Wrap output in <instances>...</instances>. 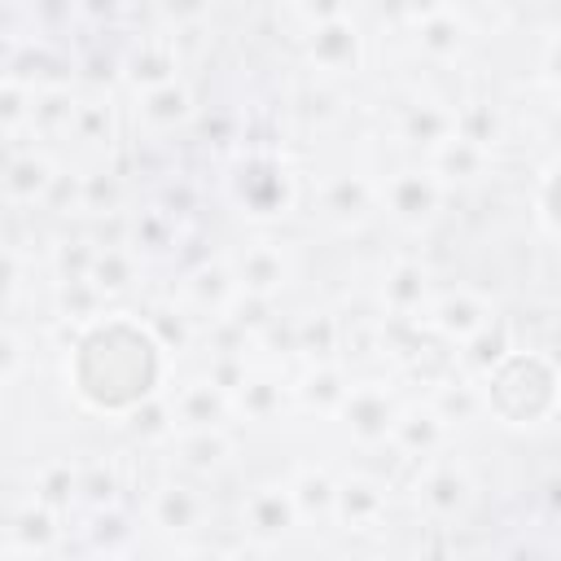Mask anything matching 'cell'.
Returning <instances> with one entry per match:
<instances>
[{
    "instance_id": "5bb4252c",
    "label": "cell",
    "mask_w": 561,
    "mask_h": 561,
    "mask_svg": "<svg viewBox=\"0 0 561 561\" xmlns=\"http://www.w3.org/2000/svg\"><path fill=\"white\" fill-rule=\"evenodd\" d=\"M486 167H491V149L478 145V140H465L460 131H451L443 145L430 149V175H434L443 188H447L451 180H460V184L482 180Z\"/></svg>"
},
{
    "instance_id": "603a6c76",
    "label": "cell",
    "mask_w": 561,
    "mask_h": 561,
    "mask_svg": "<svg viewBox=\"0 0 561 561\" xmlns=\"http://www.w3.org/2000/svg\"><path fill=\"white\" fill-rule=\"evenodd\" d=\"M346 390H351V377H346L333 359H316V364L307 368V377L294 386V399H298L302 408H316V412L333 416Z\"/></svg>"
},
{
    "instance_id": "4fadbf2b",
    "label": "cell",
    "mask_w": 561,
    "mask_h": 561,
    "mask_svg": "<svg viewBox=\"0 0 561 561\" xmlns=\"http://www.w3.org/2000/svg\"><path fill=\"white\" fill-rule=\"evenodd\" d=\"M386 486L377 478H342L333 482V522H342L346 530H373L386 522Z\"/></svg>"
},
{
    "instance_id": "8fae6325",
    "label": "cell",
    "mask_w": 561,
    "mask_h": 561,
    "mask_svg": "<svg viewBox=\"0 0 561 561\" xmlns=\"http://www.w3.org/2000/svg\"><path fill=\"white\" fill-rule=\"evenodd\" d=\"M162 399L171 408L175 434H184V430H224V421H228V394L215 390L206 377H193V381L175 386Z\"/></svg>"
},
{
    "instance_id": "5b68a950",
    "label": "cell",
    "mask_w": 561,
    "mask_h": 561,
    "mask_svg": "<svg viewBox=\"0 0 561 561\" xmlns=\"http://www.w3.org/2000/svg\"><path fill=\"white\" fill-rule=\"evenodd\" d=\"M333 416L342 421V430L355 443L373 447V443H386L390 438V425L399 416V403L390 399V390L381 381H351V390L342 394V403H337Z\"/></svg>"
},
{
    "instance_id": "277c9868",
    "label": "cell",
    "mask_w": 561,
    "mask_h": 561,
    "mask_svg": "<svg viewBox=\"0 0 561 561\" xmlns=\"http://www.w3.org/2000/svg\"><path fill=\"white\" fill-rule=\"evenodd\" d=\"M377 206L403 228H425L443 206V184L430 175V167H403L377 188Z\"/></svg>"
},
{
    "instance_id": "4dcf8cb0",
    "label": "cell",
    "mask_w": 561,
    "mask_h": 561,
    "mask_svg": "<svg viewBox=\"0 0 561 561\" xmlns=\"http://www.w3.org/2000/svg\"><path fill=\"white\" fill-rule=\"evenodd\" d=\"M114 491H118V478H114L110 465H92L83 478H75V495H79L83 504H92L96 513H101V508H114Z\"/></svg>"
},
{
    "instance_id": "8992f818",
    "label": "cell",
    "mask_w": 561,
    "mask_h": 561,
    "mask_svg": "<svg viewBox=\"0 0 561 561\" xmlns=\"http://www.w3.org/2000/svg\"><path fill=\"white\" fill-rule=\"evenodd\" d=\"M224 267H228L232 285H237L241 294L267 302V298L280 294L285 280H289V250H285L280 241H250V245L237 250Z\"/></svg>"
},
{
    "instance_id": "7402d4cb",
    "label": "cell",
    "mask_w": 561,
    "mask_h": 561,
    "mask_svg": "<svg viewBox=\"0 0 561 561\" xmlns=\"http://www.w3.org/2000/svg\"><path fill=\"white\" fill-rule=\"evenodd\" d=\"M83 280H88L101 298H118V294H127L131 280H136V254L123 250V245H96V250H92V263H88V272H83Z\"/></svg>"
},
{
    "instance_id": "836d02e7",
    "label": "cell",
    "mask_w": 561,
    "mask_h": 561,
    "mask_svg": "<svg viewBox=\"0 0 561 561\" xmlns=\"http://www.w3.org/2000/svg\"><path fill=\"white\" fill-rule=\"evenodd\" d=\"M4 561H44V557H35V552H18V548H13Z\"/></svg>"
},
{
    "instance_id": "e575fe53",
    "label": "cell",
    "mask_w": 561,
    "mask_h": 561,
    "mask_svg": "<svg viewBox=\"0 0 561 561\" xmlns=\"http://www.w3.org/2000/svg\"><path fill=\"white\" fill-rule=\"evenodd\" d=\"M83 561H118V557H101V552H92V557H83Z\"/></svg>"
},
{
    "instance_id": "3957f363",
    "label": "cell",
    "mask_w": 561,
    "mask_h": 561,
    "mask_svg": "<svg viewBox=\"0 0 561 561\" xmlns=\"http://www.w3.org/2000/svg\"><path fill=\"white\" fill-rule=\"evenodd\" d=\"M232 197L254 219H276L294 206V175L272 158H245L232 175Z\"/></svg>"
},
{
    "instance_id": "d590c367",
    "label": "cell",
    "mask_w": 561,
    "mask_h": 561,
    "mask_svg": "<svg viewBox=\"0 0 561 561\" xmlns=\"http://www.w3.org/2000/svg\"><path fill=\"white\" fill-rule=\"evenodd\" d=\"M351 561H381V557H351Z\"/></svg>"
},
{
    "instance_id": "9a60e30c",
    "label": "cell",
    "mask_w": 561,
    "mask_h": 561,
    "mask_svg": "<svg viewBox=\"0 0 561 561\" xmlns=\"http://www.w3.org/2000/svg\"><path fill=\"white\" fill-rule=\"evenodd\" d=\"M232 298H237V285H232V276H228L224 263H206V267H197L184 280V311L193 320H219V316H228Z\"/></svg>"
},
{
    "instance_id": "2e32d148",
    "label": "cell",
    "mask_w": 561,
    "mask_h": 561,
    "mask_svg": "<svg viewBox=\"0 0 561 561\" xmlns=\"http://www.w3.org/2000/svg\"><path fill=\"white\" fill-rule=\"evenodd\" d=\"M425 302H430L425 267L412 263V259H399V263L381 276V307H386L394 320H421Z\"/></svg>"
},
{
    "instance_id": "ac0fdd59",
    "label": "cell",
    "mask_w": 561,
    "mask_h": 561,
    "mask_svg": "<svg viewBox=\"0 0 561 561\" xmlns=\"http://www.w3.org/2000/svg\"><path fill=\"white\" fill-rule=\"evenodd\" d=\"M443 438H447V430H443V421L430 412V403H408V408H399V416H394V425H390V443H394L403 456H412V460L430 456Z\"/></svg>"
},
{
    "instance_id": "d4e9b609",
    "label": "cell",
    "mask_w": 561,
    "mask_h": 561,
    "mask_svg": "<svg viewBox=\"0 0 561 561\" xmlns=\"http://www.w3.org/2000/svg\"><path fill=\"white\" fill-rule=\"evenodd\" d=\"M171 438H175L180 465L188 473H215L232 456V443H228L224 430H184V434H171Z\"/></svg>"
},
{
    "instance_id": "30bf717a",
    "label": "cell",
    "mask_w": 561,
    "mask_h": 561,
    "mask_svg": "<svg viewBox=\"0 0 561 561\" xmlns=\"http://www.w3.org/2000/svg\"><path fill=\"white\" fill-rule=\"evenodd\" d=\"M403 22H412V39L430 61H456L465 53V39L473 35L465 26V13L456 9H408Z\"/></svg>"
},
{
    "instance_id": "cb8c5ba5",
    "label": "cell",
    "mask_w": 561,
    "mask_h": 561,
    "mask_svg": "<svg viewBox=\"0 0 561 561\" xmlns=\"http://www.w3.org/2000/svg\"><path fill=\"white\" fill-rule=\"evenodd\" d=\"M285 408V386L267 373H245V381L228 394V412H241L250 421H272Z\"/></svg>"
},
{
    "instance_id": "7c38bea8",
    "label": "cell",
    "mask_w": 561,
    "mask_h": 561,
    "mask_svg": "<svg viewBox=\"0 0 561 561\" xmlns=\"http://www.w3.org/2000/svg\"><path fill=\"white\" fill-rule=\"evenodd\" d=\"M298 526V513L289 504V491L285 482L280 486H254L245 500H241V530L259 543H276L285 539L289 530Z\"/></svg>"
},
{
    "instance_id": "e0dca14e",
    "label": "cell",
    "mask_w": 561,
    "mask_h": 561,
    "mask_svg": "<svg viewBox=\"0 0 561 561\" xmlns=\"http://www.w3.org/2000/svg\"><path fill=\"white\" fill-rule=\"evenodd\" d=\"M53 184H57V171H53V162H48L44 153H35V149L18 153V158L0 171V188H4L9 202H18V206H35V202H44Z\"/></svg>"
},
{
    "instance_id": "484cf974",
    "label": "cell",
    "mask_w": 561,
    "mask_h": 561,
    "mask_svg": "<svg viewBox=\"0 0 561 561\" xmlns=\"http://www.w3.org/2000/svg\"><path fill=\"white\" fill-rule=\"evenodd\" d=\"M285 491H289V504H294L298 522L333 517V478H329L324 469H316V465L298 469V473L285 482Z\"/></svg>"
},
{
    "instance_id": "f546056e",
    "label": "cell",
    "mask_w": 561,
    "mask_h": 561,
    "mask_svg": "<svg viewBox=\"0 0 561 561\" xmlns=\"http://www.w3.org/2000/svg\"><path fill=\"white\" fill-rule=\"evenodd\" d=\"M31 110H35V88L26 79L0 75V136L31 127Z\"/></svg>"
},
{
    "instance_id": "44dd1931",
    "label": "cell",
    "mask_w": 561,
    "mask_h": 561,
    "mask_svg": "<svg viewBox=\"0 0 561 561\" xmlns=\"http://www.w3.org/2000/svg\"><path fill=\"white\" fill-rule=\"evenodd\" d=\"M136 105H140V118H145L153 131H175V127L188 123V114H193V92H188V83L171 79V83H158V88L140 92Z\"/></svg>"
},
{
    "instance_id": "d6986e66",
    "label": "cell",
    "mask_w": 561,
    "mask_h": 561,
    "mask_svg": "<svg viewBox=\"0 0 561 561\" xmlns=\"http://www.w3.org/2000/svg\"><path fill=\"white\" fill-rule=\"evenodd\" d=\"M451 131H456V114H451L447 105H438V101H408V105L399 110V140H403V145H425V149H434V145H443Z\"/></svg>"
},
{
    "instance_id": "52a82bcc",
    "label": "cell",
    "mask_w": 561,
    "mask_h": 561,
    "mask_svg": "<svg viewBox=\"0 0 561 561\" xmlns=\"http://www.w3.org/2000/svg\"><path fill=\"white\" fill-rule=\"evenodd\" d=\"M149 517L153 526H162L167 535H197L206 530V522L215 517V504L202 486L193 482H162L149 495Z\"/></svg>"
},
{
    "instance_id": "9c48e42d",
    "label": "cell",
    "mask_w": 561,
    "mask_h": 561,
    "mask_svg": "<svg viewBox=\"0 0 561 561\" xmlns=\"http://www.w3.org/2000/svg\"><path fill=\"white\" fill-rule=\"evenodd\" d=\"M416 500H421V508H425L434 522H456V517L469 508V500H473V482H469L465 465H456V460H434V465H425V473L416 478Z\"/></svg>"
},
{
    "instance_id": "ffe728a7",
    "label": "cell",
    "mask_w": 561,
    "mask_h": 561,
    "mask_svg": "<svg viewBox=\"0 0 561 561\" xmlns=\"http://www.w3.org/2000/svg\"><path fill=\"white\" fill-rule=\"evenodd\" d=\"M320 206H324V215L333 219V224H359L373 206H377V193L359 180V175H351V171H342V175H333L324 188H320Z\"/></svg>"
},
{
    "instance_id": "1f68e13d",
    "label": "cell",
    "mask_w": 561,
    "mask_h": 561,
    "mask_svg": "<svg viewBox=\"0 0 561 561\" xmlns=\"http://www.w3.org/2000/svg\"><path fill=\"white\" fill-rule=\"evenodd\" d=\"M180 561H232V557L219 552V548H193V552H184Z\"/></svg>"
},
{
    "instance_id": "4316f807",
    "label": "cell",
    "mask_w": 561,
    "mask_h": 561,
    "mask_svg": "<svg viewBox=\"0 0 561 561\" xmlns=\"http://www.w3.org/2000/svg\"><path fill=\"white\" fill-rule=\"evenodd\" d=\"M127 75L140 83V92L175 79V39H140L127 57Z\"/></svg>"
},
{
    "instance_id": "d6a6232c",
    "label": "cell",
    "mask_w": 561,
    "mask_h": 561,
    "mask_svg": "<svg viewBox=\"0 0 561 561\" xmlns=\"http://www.w3.org/2000/svg\"><path fill=\"white\" fill-rule=\"evenodd\" d=\"M412 561H456V557H451V552H447L443 543H430V548H421V552H416Z\"/></svg>"
},
{
    "instance_id": "6da1fadb",
    "label": "cell",
    "mask_w": 561,
    "mask_h": 561,
    "mask_svg": "<svg viewBox=\"0 0 561 561\" xmlns=\"http://www.w3.org/2000/svg\"><path fill=\"white\" fill-rule=\"evenodd\" d=\"M153 355L158 346L145 324L105 320L83 333L75 355V381L96 408H140L145 399H153Z\"/></svg>"
},
{
    "instance_id": "ba28073f",
    "label": "cell",
    "mask_w": 561,
    "mask_h": 561,
    "mask_svg": "<svg viewBox=\"0 0 561 561\" xmlns=\"http://www.w3.org/2000/svg\"><path fill=\"white\" fill-rule=\"evenodd\" d=\"M425 324L434 333H443L447 342H469L473 333H482L486 324H495V307L469 289H451V294H438L434 302H425Z\"/></svg>"
},
{
    "instance_id": "83f0119b",
    "label": "cell",
    "mask_w": 561,
    "mask_h": 561,
    "mask_svg": "<svg viewBox=\"0 0 561 561\" xmlns=\"http://www.w3.org/2000/svg\"><path fill=\"white\" fill-rule=\"evenodd\" d=\"M430 412L443 421V430H451V425L478 421L486 412V399H482V390L473 381H443L434 390V399H430Z\"/></svg>"
},
{
    "instance_id": "7a4b0ae2",
    "label": "cell",
    "mask_w": 561,
    "mask_h": 561,
    "mask_svg": "<svg viewBox=\"0 0 561 561\" xmlns=\"http://www.w3.org/2000/svg\"><path fill=\"white\" fill-rule=\"evenodd\" d=\"M307 44V61L320 75H355L364 61V31L355 26L351 9H333L324 22L302 31Z\"/></svg>"
},
{
    "instance_id": "f1b7e54d",
    "label": "cell",
    "mask_w": 561,
    "mask_h": 561,
    "mask_svg": "<svg viewBox=\"0 0 561 561\" xmlns=\"http://www.w3.org/2000/svg\"><path fill=\"white\" fill-rule=\"evenodd\" d=\"M9 539H13V548L18 552H35V557H48V548L61 539V530H57V517H53V508L48 504H26L18 517H13V526H9Z\"/></svg>"
}]
</instances>
